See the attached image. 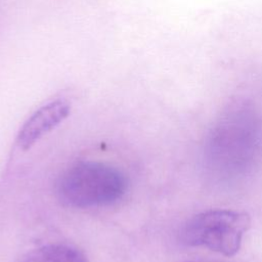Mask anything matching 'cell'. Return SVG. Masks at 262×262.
I'll use <instances>...</instances> for the list:
<instances>
[{
  "label": "cell",
  "mask_w": 262,
  "mask_h": 262,
  "mask_svg": "<svg viewBox=\"0 0 262 262\" xmlns=\"http://www.w3.org/2000/svg\"><path fill=\"white\" fill-rule=\"evenodd\" d=\"M262 157V122L248 105L225 110L210 129L204 144V161L213 177L236 180L249 174Z\"/></svg>",
  "instance_id": "obj_1"
},
{
  "label": "cell",
  "mask_w": 262,
  "mask_h": 262,
  "mask_svg": "<svg viewBox=\"0 0 262 262\" xmlns=\"http://www.w3.org/2000/svg\"><path fill=\"white\" fill-rule=\"evenodd\" d=\"M251 224L245 212L207 210L193 215L182 226L180 241L188 247H206L227 257L235 255Z\"/></svg>",
  "instance_id": "obj_3"
},
{
  "label": "cell",
  "mask_w": 262,
  "mask_h": 262,
  "mask_svg": "<svg viewBox=\"0 0 262 262\" xmlns=\"http://www.w3.org/2000/svg\"><path fill=\"white\" fill-rule=\"evenodd\" d=\"M68 101L56 99L38 108L23 125L17 142L23 149L30 148L44 134L62 122L70 114Z\"/></svg>",
  "instance_id": "obj_4"
},
{
  "label": "cell",
  "mask_w": 262,
  "mask_h": 262,
  "mask_svg": "<svg viewBox=\"0 0 262 262\" xmlns=\"http://www.w3.org/2000/svg\"><path fill=\"white\" fill-rule=\"evenodd\" d=\"M127 180L116 168L100 162H80L59 177L56 191L60 201L75 208L110 205L125 193Z\"/></svg>",
  "instance_id": "obj_2"
},
{
  "label": "cell",
  "mask_w": 262,
  "mask_h": 262,
  "mask_svg": "<svg viewBox=\"0 0 262 262\" xmlns=\"http://www.w3.org/2000/svg\"><path fill=\"white\" fill-rule=\"evenodd\" d=\"M19 262H87L84 254L67 245H47L21 256Z\"/></svg>",
  "instance_id": "obj_5"
},
{
  "label": "cell",
  "mask_w": 262,
  "mask_h": 262,
  "mask_svg": "<svg viewBox=\"0 0 262 262\" xmlns=\"http://www.w3.org/2000/svg\"><path fill=\"white\" fill-rule=\"evenodd\" d=\"M187 262H194V261H187Z\"/></svg>",
  "instance_id": "obj_6"
}]
</instances>
